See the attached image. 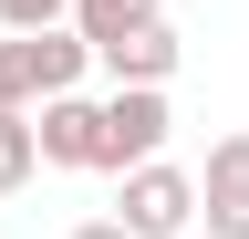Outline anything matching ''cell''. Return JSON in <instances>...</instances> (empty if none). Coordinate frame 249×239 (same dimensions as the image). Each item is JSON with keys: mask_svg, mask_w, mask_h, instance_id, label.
Returning <instances> with one entry per match:
<instances>
[{"mask_svg": "<svg viewBox=\"0 0 249 239\" xmlns=\"http://www.w3.org/2000/svg\"><path fill=\"white\" fill-rule=\"evenodd\" d=\"M42 177V146H31V114H0V198Z\"/></svg>", "mask_w": 249, "mask_h": 239, "instance_id": "obj_8", "label": "cell"}, {"mask_svg": "<svg viewBox=\"0 0 249 239\" xmlns=\"http://www.w3.org/2000/svg\"><path fill=\"white\" fill-rule=\"evenodd\" d=\"M11 63H21V83H31V104H42V94H73V83H83L93 42L73 32V21H52V32H11Z\"/></svg>", "mask_w": 249, "mask_h": 239, "instance_id": "obj_5", "label": "cell"}, {"mask_svg": "<svg viewBox=\"0 0 249 239\" xmlns=\"http://www.w3.org/2000/svg\"><path fill=\"white\" fill-rule=\"evenodd\" d=\"M197 229L208 239H249V135H218L197 166Z\"/></svg>", "mask_w": 249, "mask_h": 239, "instance_id": "obj_3", "label": "cell"}, {"mask_svg": "<svg viewBox=\"0 0 249 239\" xmlns=\"http://www.w3.org/2000/svg\"><path fill=\"white\" fill-rule=\"evenodd\" d=\"M0 114H31V83H21V63H11V42H0Z\"/></svg>", "mask_w": 249, "mask_h": 239, "instance_id": "obj_10", "label": "cell"}, {"mask_svg": "<svg viewBox=\"0 0 249 239\" xmlns=\"http://www.w3.org/2000/svg\"><path fill=\"white\" fill-rule=\"evenodd\" d=\"M31 146H42V166H93V156H104V104L42 94V104H31Z\"/></svg>", "mask_w": 249, "mask_h": 239, "instance_id": "obj_4", "label": "cell"}, {"mask_svg": "<svg viewBox=\"0 0 249 239\" xmlns=\"http://www.w3.org/2000/svg\"><path fill=\"white\" fill-rule=\"evenodd\" d=\"M166 83H114L104 94V156H93V177H124L145 156H166Z\"/></svg>", "mask_w": 249, "mask_h": 239, "instance_id": "obj_2", "label": "cell"}, {"mask_svg": "<svg viewBox=\"0 0 249 239\" xmlns=\"http://www.w3.org/2000/svg\"><path fill=\"white\" fill-rule=\"evenodd\" d=\"M93 63H104L114 83H166V73L187 63V42L166 32V21H145V32H124V42H104V52H93Z\"/></svg>", "mask_w": 249, "mask_h": 239, "instance_id": "obj_6", "label": "cell"}, {"mask_svg": "<svg viewBox=\"0 0 249 239\" xmlns=\"http://www.w3.org/2000/svg\"><path fill=\"white\" fill-rule=\"evenodd\" d=\"M73 239H135V229H124V219H83Z\"/></svg>", "mask_w": 249, "mask_h": 239, "instance_id": "obj_11", "label": "cell"}, {"mask_svg": "<svg viewBox=\"0 0 249 239\" xmlns=\"http://www.w3.org/2000/svg\"><path fill=\"white\" fill-rule=\"evenodd\" d=\"M145 21H166V0H73V32L104 52V42H124V32H145Z\"/></svg>", "mask_w": 249, "mask_h": 239, "instance_id": "obj_7", "label": "cell"}, {"mask_svg": "<svg viewBox=\"0 0 249 239\" xmlns=\"http://www.w3.org/2000/svg\"><path fill=\"white\" fill-rule=\"evenodd\" d=\"M114 219L135 229V239H187V229H197V177L166 166V156L124 166V177H114Z\"/></svg>", "mask_w": 249, "mask_h": 239, "instance_id": "obj_1", "label": "cell"}, {"mask_svg": "<svg viewBox=\"0 0 249 239\" xmlns=\"http://www.w3.org/2000/svg\"><path fill=\"white\" fill-rule=\"evenodd\" d=\"M52 21H73V0H0V32H52Z\"/></svg>", "mask_w": 249, "mask_h": 239, "instance_id": "obj_9", "label": "cell"}]
</instances>
